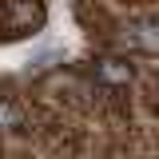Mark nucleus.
I'll return each instance as SVG.
<instances>
[{"instance_id":"1","label":"nucleus","mask_w":159,"mask_h":159,"mask_svg":"<svg viewBox=\"0 0 159 159\" xmlns=\"http://www.w3.org/2000/svg\"><path fill=\"white\" fill-rule=\"evenodd\" d=\"M99 80H107V84H127V80H131V72H127V64L103 60V64H99Z\"/></svg>"}]
</instances>
